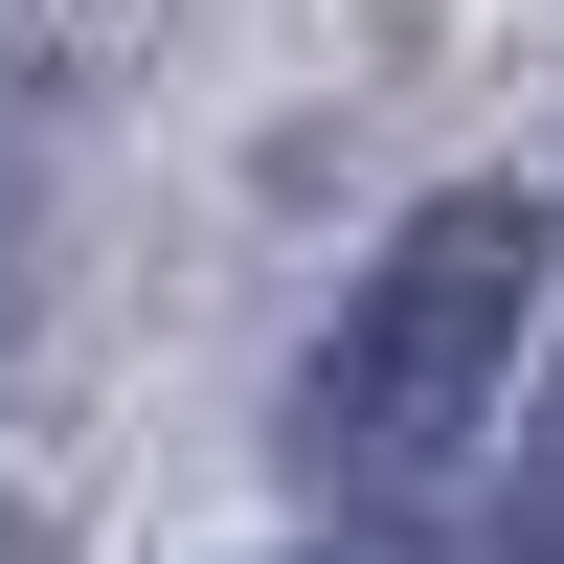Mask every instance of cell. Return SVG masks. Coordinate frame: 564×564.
Here are the masks:
<instances>
[{
	"instance_id": "2",
	"label": "cell",
	"mask_w": 564,
	"mask_h": 564,
	"mask_svg": "<svg viewBox=\"0 0 564 564\" xmlns=\"http://www.w3.org/2000/svg\"><path fill=\"white\" fill-rule=\"evenodd\" d=\"M0 564H45V542H23V520H0Z\"/></svg>"
},
{
	"instance_id": "1",
	"label": "cell",
	"mask_w": 564,
	"mask_h": 564,
	"mask_svg": "<svg viewBox=\"0 0 564 564\" xmlns=\"http://www.w3.org/2000/svg\"><path fill=\"white\" fill-rule=\"evenodd\" d=\"M520 316H542V204H520V181L406 204V249L361 271V316L316 339V384H294L316 475H430V452H475V406H497V361H520Z\"/></svg>"
}]
</instances>
